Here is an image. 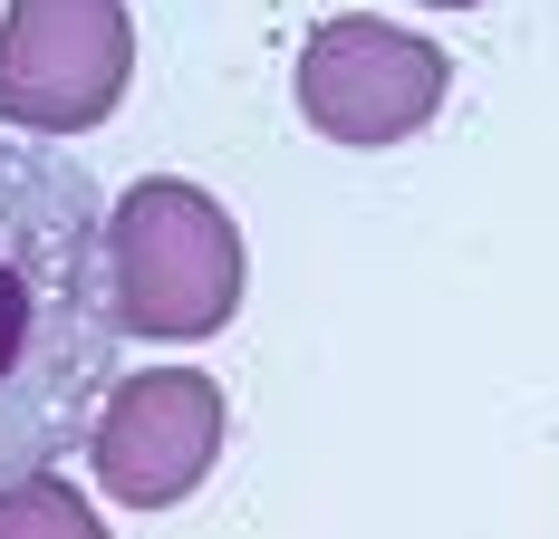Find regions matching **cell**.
I'll return each mask as SVG.
<instances>
[{
	"label": "cell",
	"mask_w": 559,
	"mask_h": 539,
	"mask_svg": "<svg viewBox=\"0 0 559 539\" xmlns=\"http://www.w3.org/2000/svg\"><path fill=\"white\" fill-rule=\"evenodd\" d=\"M107 203L39 135L0 125V482L87 443L116 385Z\"/></svg>",
	"instance_id": "obj_1"
},
{
	"label": "cell",
	"mask_w": 559,
	"mask_h": 539,
	"mask_svg": "<svg viewBox=\"0 0 559 539\" xmlns=\"http://www.w3.org/2000/svg\"><path fill=\"white\" fill-rule=\"evenodd\" d=\"M241 221L223 213V193L183 183V173H135L107 203V299L116 327L145 347H203L241 319Z\"/></svg>",
	"instance_id": "obj_2"
},
{
	"label": "cell",
	"mask_w": 559,
	"mask_h": 539,
	"mask_svg": "<svg viewBox=\"0 0 559 539\" xmlns=\"http://www.w3.org/2000/svg\"><path fill=\"white\" fill-rule=\"evenodd\" d=\"M453 87V49L405 29V20H377V10H337L299 39V125L329 135V145H405L425 135L435 107Z\"/></svg>",
	"instance_id": "obj_3"
},
{
	"label": "cell",
	"mask_w": 559,
	"mask_h": 539,
	"mask_svg": "<svg viewBox=\"0 0 559 539\" xmlns=\"http://www.w3.org/2000/svg\"><path fill=\"white\" fill-rule=\"evenodd\" d=\"M135 87L126 0H0V125L97 135Z\"/></svg>",
	"instance_id": "obj_4"
},
{
	"label": "cell",
	"mask_w": 559,
	"mask_h": 539,
	"mask_svg": "<svg viewBox=\"0 0 559 539\" xmlns=\"http://www.w3.org/2000/svg\"><path fill=\"white\" fill-rule=\"evenodd\" d=\"M223 433H231V395L203 367H145V376L107 385V405L87 424V472L126 511H174L213 482Z\"/></svg>",
	"instance_id": "obj_5"
},
{
	"label": "cell",
	"mask_w": 559,
	"mask_h": 539,
	"mask_svg": "<svg viewBox=\"0 0 559 539\" xmlns=\"http://www.w3.org/2000/svg\"><path fill=\"white\" fill-rule=\"evenodd\" d=\"M0 539H107V520L58 472H29V482H0Z\"/></svg>",
	"instance_id": "obj_6"
},
{
	"label": "cell",
	"mask_w": 559,
	"mask_h": 539,
	"mask_svg": "<svg viewBox=\"0 0 559 539\" xmlns=\"http://www.w3.org/2000/svg\"><path fill=\"white\" fill-rule=\"evenodd\" d=\"M415 10H483V0H415Z\"/></svg>",
	"instance_id": "obj_7"
}]
</instances>
